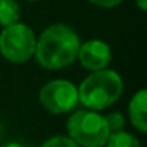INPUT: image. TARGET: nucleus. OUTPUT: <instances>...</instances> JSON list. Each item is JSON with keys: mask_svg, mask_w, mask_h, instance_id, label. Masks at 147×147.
<instances>
[{"mask_svg": "<svg viewBox=\"0 0 147 147\" xmlns=\"http://www.w3.org/2000/svg\"><path fill=\"white\" fill-rule=\"evenodd\" d=\"M79 35L65 24H52L36 38L35 59L46 70H60L78 59Z\"/></svg>", "mask_w": 147, "mask_h": 147, "instance_id": "1", "label": "nucleus"}, {"mask_svg": "<svg viewBox=\"0 0 147 147\" xmlns=\"http://www.w3.org/2000/svg\"><path fill=\"white\" fill-rule=\"evenodd\" d=\"M123 81L114 70L103 68L93 71L78 87L79 101L92 111H103L114 105L122 95Z\"/></svg>", "mask_w": 147, "mask_h": 147, "instance_id": "2", "label": "nucleus"}, {"mask_svg": "<svg viewBox=\"0 0 147 147\" xmlns=\"http://www.w3.org/2000/svg\"><path fill=\"white\" fill-rule=\"evenodd\" d=\"M68 138L79 147H105L109 138L105 117L98 111L82 109L70 115L67 122Z\"/></svg>", "mask_w": 147, "mask_h": 147, "instance_id": "3", "label": "nucleus"}, {"mask_svg": "<svg viewBox=\"0 0 147 147\" xmlns=\"http://www.w3.org/2000/svg\"><path fill=\"white\" fill-rule=\"evenodd\" d=\"M35 32L24 22L3 27L0 33V52L11 63H26L35 54Z\"/></svg>", "mask_w": 147, "mask_h": 147, "instance_id": "4", "label": "nucleus"}, {"mask_svg": "<svg viewBox=\"0 0 147 147\" xmlns=\"http://www.w3.org/2000/svg\"><path fill=\"white\" fill-rule=\"evenodd\" d=\"M40 103L51 114L70 112L79 103L78 87L67 79L49 81L40 90Z\"/></svg>", "mask_w": 147, "mask_h": 147, "instance_id": "5", "label": "nucleus"}, {"mask_svg": "<svg viewBox=\"0 0 147 147\" xmlns=\"http://www.w3.org/2000/svg\"><path fill=\"white\" fill-rule=\"evenodd\" d=\"M78 59L81 60L82 67L90 71L103 70V68H108L112 59L111 48L103 40H89L86 43H81Z\"/></svg>", "mask_w": 147, "mask_h": 147, "instance_id": "6", "label": "nucleus"}, {"mask_svg": "<svg viewBox=\"0 0 147 147\" xmlns=\"http://www.w3.org/2000/svg\"><path fill=\"white\" fill-rule=\"evenodd\" d=\"M128 115L130 122L134 125L136 130L141 133L147 131V92L146 89H141L133 95L128 105Z\"/></svg>", "mask_w": 147, "mask_h": 147, "instance_id": "7", "label": "nucleus"}, {"mask_svg": "<svg viewBox=\"0 0 147 147\" xmlns=\"http://www.w3.org/2000/svg\"><path fill=\"white\" fill-rule=\"evenodd\" d=\"M21 18V7L16 0H0V26L7 27L18 22Z\"/></svg>", "mask_w": 147, "mask_h": 147, "instance_id": "8", "label": "nucleus"}, {"mask_svg": "<svg viewBox=\"0 0 147 147\" xmlns=\"http://www.w3.org/2000/svg\"><path fill=\"white\" fill-rule=\"evenodd\" d=\"M106 147H141V144L133 134L120 130L115 133H109Z\"/></svg>", "mask_w": 147, "mask_h": 147, "instance_id": "9", "label": "nucleus"}, {"mask_svg": "<svg viewBox=\"0 0 147 147\" xmlns=\"http://www.w3.org/2000/svg\"><path fill=\"white\" fill-rule=\"evenodd\" d=\"M106 127H108L109 133H115V131H120L125 125V119L120 112H111L105 117Z\"/></svg>", "mask_w": 147, "mask_h": 147, "instance_id": "10", "label": "nucleus"}, {"mask_svg": "<svg viewBox=\"0 0 147 147\" xmlns=\"http://www.w3.org/2000/svg\"><path fill=\"white\" fill-rule=\"evenodd\" d=\"M41 147H79V146L68 136H54L46 141Z\"/></svg>", "mask_w": 147, "mask_h": 147, "instance_id": "11", "label": "nucleus"}, {"mask_svg": "<svg viewBox=\"0 0 147 147\" xmlns=\"http://www.w3.org/2000/svg\"><path fill=\"white\" fill-rule=\"evenodd\" d=\"M89 2L96 5V7H101V8H112V7L120 5L123 0H89Z\"/></svg>", "mask_w": 147, "mask_h": 147, "instance_id": "12", "label": "nucleus"}, {"mask_svg": "<svg viewBox=\"0 0 147 147\" xmlns=\"http://www.w3.org/2000/svg\"><path fill=\"white\" fill-rule=\"evenodd\" d=\"M138 5V8H139L141 11H146L147 10V0H134Z\"/></svg>", "mask_w": 147, "mask_h": 147, "instance_id": "13", "label": "nucleus"}, {"mask_svg": "<svg viewBox=\"0 0 147 147\" xmlns=\"http://www.w3.org/2000/svg\"><path fill=\"white\" fill-rule=\"evenodd\" d=\"M3 147H26V146H22V144H19V142H8V144H5Z\"/></svg>", "mask_w": 147, "mask_h": 147, "instance_id": "14", "label": "nucleus"}, {"mask_svg": "<svg viewBox=\"0 0 147 147\" xmlns=\"http://www.w3.org/2000/svg\"><path fill=\"white\" fill-rule=\"evenodd\" d=\"M26 2H36V0H26Z\"/></svg>", "mask_w": 147, "mask_h": 147, "instance_id": "15", "label": "nucleus"}]
</instances>
